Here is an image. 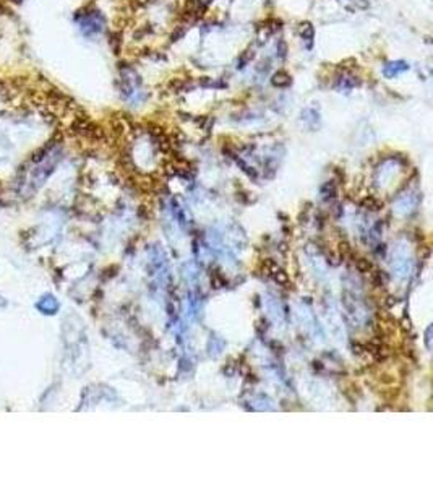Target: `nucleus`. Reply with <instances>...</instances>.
Returning <instances> with one entry per match:
<instances>
[{"label":"nucleus","instance_id":"9b49d317","mask_svg":"<svg viewBox=\"0 0 433 487\" xmlns=\"http://www.w3.org/2000/svg\"><path fill=\"white\" fill-rule=\"evenodd\" d=\"M0 12H4V7H2V5H0Z\"/></svg>","mask_w":433,"mask_h":487},{"label":"nucleus","instance_id":"0eeeda50","mask_svg":"<svg viewBox=\"0 0 433 487\" xmlns=\"http://www.w3.org/2000/svg\"><path fill=\"white\" fill-rule=\"evenodd\" d=\"M355 266H357V270L360 271V273H368L372 270V263L368 262V260H365V259H358L357 262H355Z\"/></svg>","mask_w":433,"mask_h":487},{"label":"nucleus","instance_id":"20e7f679","mask_svg":"<svg viewBox=\"0 0 433 487\" xmlns=\"http://www.w3.org/2000/svg\"><path fill=\"white\" fill-rule=\"evenodd\" d=\"M38 309L42 310L44 314H54V312L59 309V304H57V300H55L54 297L47 296V297H42L38 302Z\"/></svg>","mask_w":433,"mask_h":487},{"label":"nucleus","instance_id":"f257e3e1","mask_svg":"<svg viewBox=\"0 0 433 487\" xmlns=\"http://www.w3.org/2000/svg\"><path fill=\"white\" fill-rule=\"evenodd\" d=\"M406 70H409V63H406L404 60H396V62H388V63H386L384 68H383V73H384V77L394 78V77H398L399 73L406 72Z\"/></svg>","mask_w":433,"mask_h":487},{"label":"nucleus","instance_id":"6e6552de","mask_svg":"<svg viewBox=\"0 0 433 487\" xmlns=\"http://www.w3.org/2000/svg\"><path fill=\"white\" fill-rule=\"evenodd\" d=\"M276 56L279 59H285V56H287V45H285L284 41L276 42Z\"/></svg>","mask_w":433,"mask_h":487},{"label":"nucleus","instance_id":"1a4fd4ad","mask_svg":"<svg viewBox=\"0 0 433 487\" xmlns=\"http://www.w3.org/2000/svg\"><path fill=\"white\" fill-rule=\"evenodd\" d=\"M274 280L278 281L279 284H285V283H287V274H285L284 271H279V273L276 271V274H274Z\"/></svg>","mask_w":433,"mask_h":487},{"label":"nucleus","instance_id":"f03ea898","mask_svg":"<svg viewBox=\"0 0 433 487\" xmlns=\"http://www.w3.org/2000/svg\"><path fill=\"white\" fill-rule=\"evenodd\" d=\"M336 89L338 91H351L352 88L358 86V80L357 77H354L352 73H344L336 78Z\"/></svg>","mask_w":433,"mask_h":487},{"label":"nucleus","instance_id":"9d476101","mask_svg":"<svg viewBox=\"0 0 433 487\" xmlns=\"http://www.w3.org/2000/svg\"><path fill=\"white\" fill-rule=\"evenodd\" d=\"M352 349H354V353H355V354H362V353H364V351H362V346L358 344V343L352 344Z\"/></svg>","mask_w":433,"mask_h":487},{"label":"nucleus","instance_id":"423d86ee","mask_svg":"<svg viewBox=\"0 0 433 487\" xmlns=\"http://www.w3.org/2000/svg\"><path fill=\"white\" fill-rule=\"evenodd\" d=\"M253 59V52H250V51H245L240 57L237 59V68H244L248 62H250Z\"/></svg>","mask_w":433,"mask_h":487},{"label":"nucleus","instance_id":"7ed1b4c3","mask_svg":"<svg viewBox=\"0 0 433 487\" xmlns=\"http://www.w3.org/2000/svg\"><path fill=\"white\" fill-rule=\"evenodd\" d=\"M271 83H273V86H276V88H281V89H284V88H289V86L292 85V77L289 75L287 72H284V70H279V72H276L274 75H273V78H271Z\"/></svg>","mask_w":433,"mask_h":487},{"label":"nucleus","instance_id":"39448f33","mask_svg":"<svg viewBox=\"0 0 433 487\" xmlns=\"http://www.w3.org/2000/svg\"><path fill=\"white\" fill-rule=\"evenodd\" d=\"M300 36L302 39L307 42V49L313 48V38H315V31H313V26L310 23H302L300 25Z\"/></svg>","mask_w":433,"mask_h":487}]
</instances>
